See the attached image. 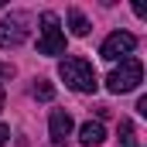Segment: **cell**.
<instances>
[{
  "label": "cell",
  "instance_id": "5b68a950",
  "mask_svg": "<svg viewBox=\"0 0 147 147\" xmlns=\"http://www.w3.org/2000/svg\"><path fill=\"white\" fill-rule=\"evenodd\" d=\"M134 48H137V38L130 34V31H113V34L103 41L99 55H103L106 62H123V58L134 55Z\"/></svg>",
  "mask_w": 147,
  "mask_h": 147
},
{
  "label": "cell",
  "instance_id": "52a82bcc",
  "mask_svg": "<svg viewBox=\"0 0 147 147\" xmlns=\"http://www.w3.org/2000/svg\"><path fill=\"white\" fill-rule=\"evenodd\" d=\"M79 140H82L86 147H99L103 140H106V127H103L99 120H96V123L89 120V123H82V130H79Z\"/></svg>",
  "mask_w": 147,
  "mask_h": 147
},
{
  "label": "cell",
  "instance_id": "8fae6325",
  "mask_svg": "<svg viewBox=\"0 0 147 147\" xmlns=\"http://www.w3.org/2000/svg\"><path fill=\"white\" fill-rule=\"evenodd\" d=\"M10 75H14V65H10V62H0V82L10 79Z\"/></svg>",
  "mask_w": 147,
  "mask_h": 147
},
{
  "label": "cell",
  "instance_id": "8992f818",
  "mask_svg": "<svg viewBox=\"0 0 147 147\" xmlns=\"http://www.w3.org/2000/svg\"><path fill=\"white\" fill-rule=\"evenodd\" d=\"M48 134H51L55 144H65V137L72 134V116L65 110H51V116H48Z\"/></svg>",
  "mask_w": 147,
  "mask_h": 147
},
{
  "label": "cell",
  "instance_id": "3957f363",
  "mask_svg": "<svg viewBox=\"0 0 147 147\" xmlns=\"http://www.w3.org/2000/svg\"><path fill=\"white\" fill-rule=\"evenodd\" d=\"M31 34V14L28 10H10L0 21V48H17Z\"/></svg>",
  "mask_w": 147,
  "mask_h": 147
},
{
  "label": "cell",
  "instance_id": "6da1fadb",
  "mask_svg": "<svg viewBox=\"0 0 147 147\" xmlns=\"http://www.w3.org/2000/svg\"><path fill=\"white\" fill-rule=\"evenodd\" d=\"M58 75L65 79V86L75 89V92H96V86H99L96 69H92L86 58H79V55L62 58V62H58Z\"/></svg>",
  "mask_w": 147,
  "mask_h": 147
},
{
  "label": "cell",
  "instance_id": "ba28073f",
  "mask_svg": "<svg viewBox=\"0 0 147 147\" xmlns=\"http://www.w3.org/2000/svg\"><path fill=\"white\" fill-rule=\"evenodd\" d=\"M69 28H72V34H75V38H86L92 24L86 21V14H82V10H75V7H72V10H69Z\"/></svg>",
  "mask_w": 147,
  "mask_h": 147
},
{
  "label": "cell",
  "instance_id": "4fadbf2b",
  "mask_svg": "<svg viewBox=\"0 0 147 147\" xmlns=\"http://www.w3.org/2000/svg\"><path fill=\"white\" fill-rule=\"evenodd\" d=\"M0 110H3V86H0Z\"/></svg>",
  "mask_w": 147,
  "mask_h": 147
},
{
  "label": "cell",
  "instance_id": "30bf717a",
  "mask_svg": "<svg viewBox=\"0 0 147 147\" xmlns=\"http://www.w3.org/2000/svg\"><path fill=\"white\" fill-rule=\"evenodd\" d=\"M120 134H123V137H120L123 147H137V140H134V123H130V120H120Z\"/></svg>",
  "mask_w": 147,
  "mask_h": 147
},
{
  "label": "cell",
  "instance_id": "7c38bea8",
  "mask_svg": "<svg viewBox=\"0 0 147 147\" xmlns=\"http://www.w3.org/2000/svg\"><path fill=\"white\" fill-rule=\"evenodd\" d=\"M7 137H10V127H7V123H0V147L7 144Z\"/></svg>",
  "mask_w": 147,
  "mask_h": 147
},
{
  "label": "cell",
  "instance_id": "7a4b0ae2",
  "mask_svg": "<svg viewBox=\"0 0 147 147\" xmlns=\"http://www.w3.org/2000/svg\"><path fill=\"white\" fill-rule=\"evenodd\" d=\"M140 82H144V65H140V58H134V55L123 58L120 69H113V72L106 75V89L116 92V96H120V92H134Z\"/></svg>",
  "mask_w": 147,
  "mask_h": 147
},
{
  "label": "cell",
  "instance_id": "9c48e42d",
  "mask_svg": "<svg viewBox=\"0 0 147 147\" xmlns=\"http://www.w3.org/2000/svg\"><path fill=\"white\" fill-rule=\"evenodd\" d=\"M31 92H34V99H41V103H48V99L55 96V86H51L48 79H38V82H34V89H31Z\"/></svg>",
  "mask_w": 147,
  "mask_h": 147
},
{
  "label": "cell",
  "instance_id": "277c9868",
  "mask_svg": "<svg viewBox=\"0 0 147 147\" xmlns=\"http://www.w3.org/2000/svg\"><path fill=\"white\" fill-rule=\"evenodd\" d=\"M38 55H65V34L58 28V14H41V34H38Z\"/></svg>",
  "mask_w": 147,
  "mask_h": 147
}]
</instances>
